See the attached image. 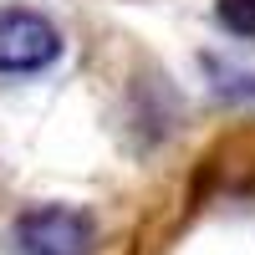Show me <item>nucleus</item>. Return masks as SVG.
<instances>
[{
  "label": "nucleus",
  "instance_id": "nucleus-1",
  "mask_svg": "<svg viewBox=\"0 0 255 255\" xmlns=\"http://www.w3.org/2000/svg\"><path fill=\"white\" fill-rule=\"evenodd\" d=\"M56 56H61V36L41 10H26V5L0 10V72L26 77L51 67Z\"/></svg>",
  "mask_w": 255,
  "mask_h": 255
},
{
  "label": "nucleus",
  "instance_id": "nucleus-3",
  "mask_svg": "<svg viewBox=\"0 0 255 255\" xmlns=\"http://www.w3.org/2000/svg\"><path fill=\"white\" fill-rule=\"evenodd\" d=\"M215 15H220L225 31L255 36V0H215Z\"/></svg>",
  "mask_w": 255,
  "mask_h": 255
},
{
  "label": "nucleus",
  "instance_id": "nucleus-2",
  "mask_svg": "<svg viewBox=\"0 0 255 255\" xmlns=\"http://www.w3.org/2000/svg\"><path fill=\"white\" fill-rule=\"evenodd\" d=\"M15 240L26 255H87L92 220L72 204H36L15 220Z\"/></svg>",
  "mask_w": 255,
  "mask_h": 255
}]
</instances>
